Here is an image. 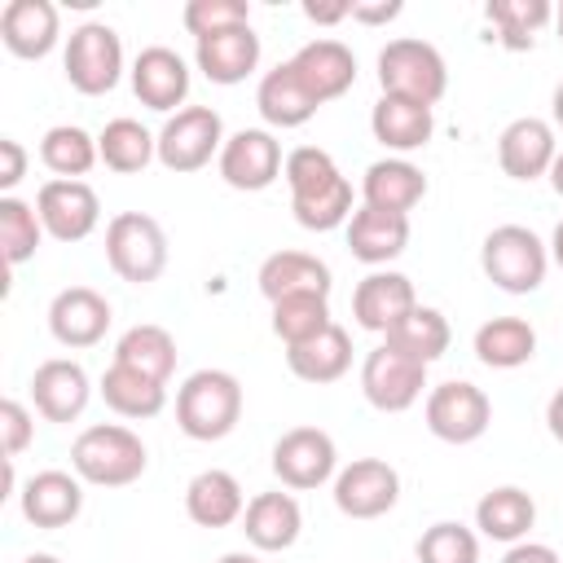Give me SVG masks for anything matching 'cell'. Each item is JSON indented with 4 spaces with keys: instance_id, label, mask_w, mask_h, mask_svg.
<instances>
[{
    "instance_id": "cell-5",
    "label": "cell",
    "mask_w": 563,
    "mask_h": 563,
    "mask_svg": "<svg viewBox=\"0 0 563 563\" xmlns=\"http://www.w3.org/2000/svg\"><path fill=\"white\" fill-rule=\"evenodd\" d=\"M106 260L132 286L158 282L163 268H167V233H163V224L154 216H145V211H119L106 224Z\"/></svg>"
},
{
    "instance_id": "cell-4",
    "label": "cell",
    "mask_w": 563,
    "mask_h": 563,
    "mask_svg": "<svg viewBox=\"0 0 563 563\" xmlns=\"http://www.w3.org/2000/svg\"><path fill=\"white\" fill-rule=\"evenodd\" d=\"M378 88L387 97H409V101L435 106L449 88V66L435 44H427L418 35H400L378 48Z\"/></svg>"
},
{
    "instance_id": "cell-32",
    "label": "cell",
    "mask_w": 563,
    "mask_h": 563,
    "mask_svg": "<svg viewBox=\"0 0 563 563\" xmlns=\"http://www.w3.org/2000/svg\"><path fill=\"white\" fill-rule=\"evenodd\" d=\"M286 365H290V374L303 378V383H339V378L352 369V334L334 321V325L321 330L317 339L286 347Z\"/></svg>"
},
{
    "instance_id": "cell-28",
    "label": "cell",
    "mask_w": 563,
    "mask_h": 563,
    "mask_svg": "<svg viewBox=\"0 0 563 563\" xmlns=\"http://www.w3.org/2000/svg\"><path fill=\"white\" fill-rule=\"evenodd\" d=\"M422 198H427V176H422L418 163H409V158H378V163L365 167V180H361V202L365 207L409 216Z\"/></svg>"
},
{
    "instance_id": "cell-48",
    "label": "cell",
    "mask_w": 563,
    "mask_h": 563,
    "mask_svg": "<svg viewBox=\"0 0 563 563\" xmlns=\"http://www.w3.org/2000/svg\"><path fill=\"white\" fill-rule=\"evenodd\" d=\"M501 563H563V559H559V550L545 545V541H515V545L501 554Z\"/></svg>"
},
{
    "instance_id": "cell-36",
    "label": "cell",
    "mask_w": 563,
    "mask_h": 563,
    "mask_svg": "<svg viewBox=\"0 0 563 563\" xmlns=\"http://www.w3.org/2000/svg\"><path fill=\"white\" fill-rule=\"evenodd\" d=\"M40 163L57 180H79L101 163V150H97V136L84 132L79 123H57L40 136Z\"/></svg>"
},
{
    "instance_id": "cell-17",
    "label": "cell",
    "mask_w": 563,
    "mask_h": 563,
    "mask_svg": "<svg viewBox=\"0 0 563 563\" xmlns=\"http://www.w3.org/2000/svg\"><path fill=\"white\" fill-rule=\"evenodd\" d=\"M559 154V141H554V123L537 119V114H519L501 128L497 136V163L510 180H541L550 176V163Z\"/></svg>"
},
{
    "instance_id": "cell-56",
    "label": "cell",
    "mask_w": 563,
    "mask_h": 563,
    "mask_svg": "<svg viewBox=\"0 0 563 563\" xmlns=\"http://www.w3.org/2000/svg\"><path fill=\"white\" fill-rule=\"evenodd\" d=\"M554 26H559V40H563V4L554 9Z\"/></svg>"
},
{
    "instance_id": "cell-10",
    "label": "cell",
    "mask_w": 563,
    "mask_h": 563,
    "mask_svg": "<svg viewBox=\"0 0 563 563\" xmlns=\"http://www.w3.org/2000/svg\"><path fill=\"white\" fill-rule=\"evenodd\" d=\"M273 475L282 479V488L308 493L321 488L339 475V449L334 435L321 427H290L277 435L273 444Z\"/></svg>"
},
{
    "instance_id": "cell-16",
    "label": "cell",
    "mask_w": 563,
    "mask_h": 563,
    "mask_svg": "<svg viewBox=\"0 0 563 563\" xmlns=\"http://www.w3.org/2000/svg\"><path fill=\"white\" fill-rule=\"evenodd\" d=\"M132 92L141 106L158 110V114H176L185 110V97H189V66L176 48L167 44H150L136 53L132 62Z\"/></svg>"
},
{
    "instance_id": "cell-40",
    "label": "cell",
    "mask_w": 563,
    "mask_h": 563,
    "mask_svg": "<svg viewBox=\"0 0 563 563\" xmlns=\"http://www.w3.org/2000/svg\"><path fill=\"white\" fill-rule=\"evenodd\" d=\"M40 242H44V220H40V211H35L31 202L4 194V198H0V251H4V260H9L13 268L26 264V260L40 251Z\"/></svg>"
},
{
    "instance_id": "cell-23",
    "label": "cell",
    "mask_w": 563,
    "mask_h": 563,
    "mask_svg": "<svg viewBox=\"0 0 563 563\" xmlns=\"http://www.w3.org/2000/svg\"><path fill=\"white\" fill-rule=\"evenodd\" d=\"M255 110L268 128H303L321 101L308 92V84L299 79V70L290 62H277L273 70L260 75V88H255Z\"/></svg>"
},
{
    "instance_id": "cell-2",
    "label": "cell",
    "mask_w": 563,
    "mask_h": 563,
    "mask_svg": "<svg viewBox=\"0 0 563 563\" xmlns=\"http://www.w3.org/2000/svg\"><path fill=\"white\" fill-rule=\"evenodd\" d=\"M242 383L229 369H194L180 387H176V427L189 440H224L233 435V427L242 422Z\"/></svg>"
},
{
    "instance_id": "cell-3",
    "label": "cell",
    "mask_w": 563,
    "mask_h": 563,
    "mask_svg": "<svg viewBox=\"0 0 563 563\" xmlns=\"http://www.w3.org/2000/svg\"><path fill=\"white\" fill-rule=\"evenodd\" d=\"M479 268L506 295H532L550 273V246L528 224H497L479 246Z\"/></svg>"
},
{
    "instance_id": "cell-26",
    "label": "cell",
    "mask_w": 563,
    "mask_h": 563,
    "mask_svg": "<svg viewBox=\"0 0 563 563\" xmlns=\"http://www.w3.org/2000/svg\"><path fill=\"white\" fill-rule=\"evenodd\" d=\"M242 532L255 550L264 554H277V550H290L303 532V510L290 493H255L242 510Z\"/></svg>"
},
{
    "instance_id": "cell-20",
    "label": "cell",
    "mask_w": 563,
    "mask_h": 563,
    "mask_svg": "<svg viewBox=\"0 0 563 563\" xmlns=\"http://www.w3.org/2000/svg\"><path fill=\"white\" fill-rule=\"evenodd\" d=\"M22 519L35 528H66L84 510V479L75 471H40L18 493Z\"/></svg>"
},
{
    "instance_id": "cell-11",
    "label": "cell",
    "mask_w": 563,
    "mask_h": 563,
    "mask_svg": "<svg viewBox=\"0 0 563 563\" xmlns=\"http://www.w3.org/2000/svg\"><path fill=\"white\" fill-rule=\"evenodd\" d=\"M216 167H220V180H224L229 189L260 194V189H268V185L282 176L286 154H282V141H277L268 128H242V132H233V136L224 141Z\"/></svg>"
},
{
    "instance_id": "cell-39",
    "label": "cell",
    "mask_w": 563,
    "mask_h": 563,
    "mask_svg": "<svg viewBox=\"0 0 563 563\" xmlns=\"http://www.w3.org/2000/svg\"><path fill=\"white\" fill-rule=\"evenodd\" d=\"M330 325H334V317H330V299L325 295H290V299L273 303V334L286 347L308 343Z\"/></svg>"
},
{
    "instance_id": "cell-37",
    "label": "cell",
    "mask_w": 563,
    "mask_h": 563,
    "mask_svg": "<svg viewBox=\"0 0 563 563\" xmlns=\"http://www.w3.org/2000/svg\"><path fill=\"white\" fill-rule=\"evenodd\" d=\"M449 339H453V330H449L444 312H440V308H427V303H418L409 317H400V321L383 334V343H391L396 352H405V356H413V361H422V365L440 361V356L449 352Z\"/></svg>"
},
{
    "instance_id": "cell-54",
    "label": "cell",
    "mask_w": 563,
    "mask_h": 563,
    "mask_svg": "<svg viewBox=\"0 0 563 563\" xmlns=\"http://www.w3.org/2000/svg\"><path fill=\"white\" fill-rule=\"evenodd\" d=\"M216 563H260L255 554H246V550H229V554H220Z\"/></svg>"
},
{
    "instance_id": "cell-24",
    "label": "cell",
    "mask_w": 563,
    "mask_h": 563,
    "mask_svg": "<svg viewBox=\"0 0 563 563\" xmlns=\"http://www.w3.org/2000/svg\"><path fill=\"white\" fill-rule=\"evenodd\" d=\"M405 246H409V216L378 211V207H365V202L352 211V220H347V251L361 264L383 268L396 255H405Z\"/></svg>"
},
{
    "instance_id": "cell-50",
    "label": "cell",
    "mask_w": 563,
    "mask_h": 563,
    "mask_svg": "<svg viewBox=\"0 0 563 563\" xmlns=\"http://www.w3.org/2000/svg\"><path fill=\"white\" fill-rule=\"evenodd\" d=\"M545 427H550V435L563 444V387L550 396V405H545Z\"/></svg>"
},
{
    "instance_id": "cell-29",
    "label": "cell",
    "mask_w": 563,
    "mask_h": 563,
    "mask_svg": "<svg viewBox=\"0 0 563 563\" xmlns=\"http://www.w3.org/2000/svg\"><path fill=\"white\" fill-rule=\"evenodd\" d=\"M246 510V493L238 484V475L211 466V471H198L189 484H185V515L198 523V528H229L238 523Z\"/></svg>"
},
{
    "instance_id": "cell-45",
    "label": "cell",
    "mask_w": 563,
    "mask_h": 563,
    "mask_svg": "<svg viewBox=\"0 0 563 563\" xmlns=\"http://www.w3.org/2000/svg\"><path fill=\"white\" fill-rule=\"evenodd\" d=\"M0 435H4V457L13 462L18 453H26V444L35 440V418L22 400H0Z\"/></svg>"
},
{
    "instance_id": "cell-51",
    "label": "cell",
    "mask_w": 563,
    "mask_h": 563,
    "mask_svg": "<svg viewBox=\"0 0 563 563\" xmlns=\"http://www.w3.org/2000/svg\"><path fill=\"white\" fill-rule=\"evenodd\" d=\"M550 189L563 198V150L554 154V163H550Z\"/></svg>"
},
{
    "instance_id": "cell-35",
    "label": "cell",
    "mask_w": 563,
    "mask_h": 563,
    "mask_svg": "<svg viewBox=\"0 0 563 563\" xmlns=\"http://www.w3.org/2000/svg\"><path fill=\"white\" fill-rule=\"evenodd\" d=\"M97 391L119 418H154L167 405V383H154V378H145V374H136V369H128L119 361L101 374Z\"/></svg>"
},
{
    "instance_id": "cell-8",
    "label": "cell",
    "mask_w": 563,
    "mask_h": 563,
    "mask_svg": "<svg viewBox=\"0 0 563 563\" xmlns=\"http://www.w3.org/2000/svg\"><path fill=\"white\" fill-rule=\"evenodd\" d=\"M422 418H427V431L444 444H475L488 422H493V400L484 387L466 383V378H449L440 387L427 391V405H422Z\"/></svg>"
},
{
    "instance_id": "cell-43",
    "label": "cell",
    "mask_w": 563,
    "mask_h": 563,
    "mask_svg": "<svg viewBox=\"0 0 563 563\" xmlns=\"http://www.w3.org/2000/svg\"><path fill=\"white\" fill-rule=\"evenodd\" d=\"M282 176H286V185H290V198H303V194H317V189L334 185L343 172H339V163H334L321 145H295V150L286 154Z\"/></svg>"
},
{
    "instance_id": "cell-1",
    "label": "cell",
    "mask_w": 563,
    "mask_h": 563,
    "mask_svg": "<svg viewBox=\"0 0 563 563\" xmlns=\"http://www.w3.org/2000/svg\"><path fill=\"white\" fill-rule=\"evenodd\" d=\"M145 440L119 422H92L70 444V471L92 488H128L145 475Z\"/></svg>"
},
{
    "instance_id": "cell-12",
    "label": "cell",
    "mask_w": 563,
    "mask_h": 563,
    "mask_svg": "<svg viewBox=\"0 0 563 563\" xmlns=\"http://www.w3.org/2000/svg\"><path fill=\"white\" fill-rule=\"evenodd\" d=\"M400 501V475L383 457H352L334 475V506L347 519H378Z\"/></svg>"
},
{
    "instance_id": "cell-55",
    "label": "cell",
    "mask_w": 563,
    "mask_h": 563,
    "mask_svg": "<svg viewBox=\"0 0 563 563\" xmlns=\"http://www.w3.org/2000/svg\"><path fill=\"white\" fill-rule=\"evenodd\" d=\"M22 563H62V559H57V554H26Z\"/></svg>"
},
{
    "instance_id": "cell-30",
    "label": "cell",
    "mask_w": 563,
    "mask_h": 563,
    "mask_svg": "<svg viewBox=\"0 0 563 563\" xmlns=\"http://www.w3.org/2000/svg\"><path fill=\"white\" fill-rule=\"evenodd\" d=\"M532 523H537V501H532V493H523V488H515V484L488 488V493L475 501V528H479L488 541H501V545L528 541Z\"/></svg>"
},
{
    "instance_id": "cell-13",
    "label": "cell",
    "mask_w": 563,
    "mask_h": 563,
    "mask_svg": "<svg viewBox=\"0 0 563 563\" xmlns=\"http://www.w3.org/2000/svg\"><path fill=\"white\" fill-rule=\"evenodd\" d=\"M35 211L44 220V233L57 242H84L101 224V198L88 180H44L35 194Z\"/></svg>"
},
{
    "instance_id": "cell-44",
    "label": "cell",
    "mask_w": 563,
    "mask_h": 563,
    "mask_svg": "<svg viewBox=\"0 0 563 563\" xmlns=\"http://www.w3.org/2000/svg\"><path fill=\"white\" fill-rule=\"evenodd\" d=\"M180 22L194 40H202V35H216V31H229V26H246L251 4L246 0H189L180 9Z\"/></svg>"
},
{
    "instance_id": "cell-6",
    "label": "cell",
    "mask_w": 563,
    "mask_h": 563,
    "mask_svg": "<svg viewBox=\"0 0 563 563\" xmlns=\"http://www.w3.org/2000/svg\"><path fill=\"white\" fill-rule=\"evenodd\" d=\"M66 84L84 97H101L123 75V40L110 22H79L62 48Z\"/></svg>"
},
{
    "instance_id": "cell-41",
    "label": "cell",
    "mask_w": 563,
    "mask_h": 563,
    "mask_svg": "<svg viewBox=\"0 0 563 563\" xmlns=\"http://www.w3.org/2000/svg\"><path fill=\"white\" fill-rule=\"evenodd\" d=\"M290 211H295V220H299L303 229H312V233H330V229L347 224L352 211H356V207H352V180L339 176L334 185H325V189H317V194L290 198Z\"/></svg>"
},
{
    "instance_id": "cell-34",
    "label": "cell",
    "mask_w": 563,
    "mask_h": 563,
    "mask_svg": "<svg viewBox=\"0 0 563 563\" xmlns=\"http://www.w3.org/2000/svg\"><path fill=\"white\" fill-rule=\"evenodd\" d=\"M114 361L128 365V369H136V374H145V378H154V383H167L176 374V339L163 325L141 321V325H132V330L119 334Z\"/></svg>"
},
{
    "instance_id": "cell-27",
    "label": "cell",
    "mask_w": 563,
    "mask_h": 563,
    "mask_svg": "<svg viewBox=\"0 0 563 563\" xmlns=\"http://www.w3.org/2000/svg\"><path fill=\"white\" fill-rule=\"evenodd\" d=\"M369 132L378 145L396 150V154H409V150H422L435 132V114L431 106L422 101H409V97H378L374 110H369Z\"/></svg>"
},
{
    "instance_id": "cell-9",
    "label": "cell",
    "mask_w": 563,
    "mask_h": 563,
    "mask_svg": "<svg viewBox=\"0 0 563 563\" xmlns=\"http://www.w3.org/2000/svg\"><path fill=\"white\" fill-rule=\"evenodd\" d=\"M427 387V365L396 352L391 343H378L365 352L361 361V396L378 409V413H405L422 400Z\"/></svg>"
},
{
    "instance_id": "cell-25",
    "label": "cell",
    "mask_w": 563,
    "mask_h": 563,
    "mask_svg": "<svg viewBox=\"0 0 563 563\" xmlns=\"http://www.w3.org/2000/svg\"><path fill=\"white\" fill-rule=\"evenodd\" d=\"M255 282H260V295L268 303L290 299V295H325L330 299V286H334L330 264L317 260V255H308V251H273L260 264Z\"/></svg>"
},
{
    "instance_id": "cell-15",
    "label": "cell",
    "mask_w": 563,
    "mask_h": 563,
    "mask_svg": "<svg viewBox=\"0 0 563 563\" xmlns=\"http://www.w3.org/2000/svg\"><path fill=\"white\" fill-rule=\"evenodd\" d=\"M110 321H114L110 299L92 286H66L48 303V334L62 347H97L106 339Z\"/></svg>"
},
{
    "instance_id": "cell-53",
    "label": "cell",
    "mask_w": 563,
    "mask_h": 563,
    "mask_svg": "<svg viewBox=\"0 0 563 563\" xmlns=\"http://www.w3.org/2000/svg\"><path fill=\"white\" fill-rule=\"evenodd\" d=\"M550 114H554V128H563V79H559V88L550 97Z\"/></svg>"
},
{
    "instance_id": "cell-33",
    "label": "cell",
    "mask_w": 563,
    "mask_h": 563,
    "mask_svg": "<svg viewBox=\"0 0 563 563\" xmlns=\"http://www.w3.org/2000/svg\"><path fill=\"white\" fill-rule=\"evenodd\" d=\"M97 150H101V163H106L110 172L136 176V172H145V167L158 158V136H154L145 123L119 114V119H110V123L97 132Z\"/></svg>"
},
{
    "instance_id": "cell-42",
    "label": "cell",
    "mask_w": 563,
    "mask_h": 563,
    "mask_svg": "<svg viewBox=\"0 0 563 563\" xmlns=\"http://www.w3.org/2000/svg\"><path fill=\"white\" fill-rule=\"evenodd\" d=\"M413 554L418 563H479V537L466 523L440 519L418 537Z\"/></svg>"
},
{
    "instance_id": "cell-49",
    "label": "cell",
    "mask_w": 563,
    "mask_h": 563,
    "mask_svg": "<svg viewBox=\"0 0 563 563\" xmlns=\"http://www.w3.org/2000/svg\"><path fill=\"white\" fill-rule=\"evenodd\" d=\"M400 13H405L400 0H383V4H356L352 0V22H365V26H383V22L400 18Z\"/></svg>"
},
{
    "instance_id": "cell-19",
    "label": "cell",
    "mask_w": 563,
    "mask_h": 563,
    "mask_svg": "<svg viewBox=\"0 0 563 563\" xmlns=\"http://www.w3.org/2000/svg\"><path fill=\"white\" fill-rule=\"evenodd\" d=\"M0 40L13 57L40 62L62 40V13L53 0H9L0 9Z\"/></svg>"
},
{
    "instance_id": "cell-7",
    "label": "cell",
    "mask_w": 563,
    "mask_h": 563,
    "mask_svg": "<svg viewBox=\"0 0 563 563\" xmlns=\"http://www.w3.org/2000/svg\"><path fill=\"white\" fill-rule=\"evenodd\" d=\"M224 119L211 106H185L176 114H167V123L158 128V163L176 176L185 172H202L211 158H220L224 150Z\"/></svg>"
},
{
    "instance_id": "cell-46",
    "label": "cell",
    "mask_w": 563,
    "mask_h": 563,
    "mask_svg": "<svg viewBox=\"0 0 563 563\" xmlns=\"http://www.w3.org/2000/svg\"><path fill=\"white\" fill-rule=\"evenodd\" d=\"M22 176H26V150H22V141L0 136V189L13 194L22 185Z\"/></svg>"
},
{
    "instance_id": "cell-22",
    "label": "cell",
    "mask_w": 563,
    "mask_h": 563,
    "mask_svg": "<svg viewBox=\"0 0 563 563\" xmlns=\"http://www.w3.org/2000/svg\"><path fill=\"white\" fill-rule=\"evenodd\" d=\"M290 66L299 70V79L308 84V92H312L321 106L334 101V97H343V92L356 84V57H352V48H347L343 40H330V35L308 40V44L290 57Z\"/></svg>"
},
{
    "instance_id": "cell-14",
    "label": "cell",
    "mask_w": 563,
    "mask_h": 563,
    "mask_svg": "<svg viewBox=\"0 0 563 563\" xmlns=\"http://www.w3.org/2000/svg\"><path fill=\"white\" fill-rule=\"evenodd\" d=\"M31 400L44 422H75L92 400V378L70 356H48L31 374Z\"/></svg>"
},
{
    "instance_id": "cell-18",
    "label": "cell",
    "mask_w": 563,
    "mask_h": 563,
    "mask_svg": "<svg viewBox=\"0 0 563 563\" xmlns=\"http://www.w3.org/2000/svg\"><path fill=\"white\" fill-rule=\"evenodd\" d=\"M418 308V295H413V282L396 268H374L356 282L352 290V317L361 330L369 334H387L400 317H409Z\"/></svg>"
},
{
    "instance_id": "cell-52",
    "label": "cell",
    "mask_w": 563,
    "mask_h": 563,
    "mask_svg": "<svg viewBox=\"0 0 563 563\" xmlns=\"http://www.w3.org/2000/svg\"><path fill=\"white\" fill-rule=\"evenodd\" d=\"M550 260L563 268V220L554 224V233H550Z\"/></svg>"
},
{
    "instance_id": "cell-47",
    "label": "cell",
    "mask_w": 563,
    "mask_h": 563,
    "mask_svg": "<svg viewBox=\"0 0 563 563\" xmlns=\"http://www.w3.org/2000/svg\"><path fill=\"white\" fill-rule=\"evenodd\" d=\"M303 18L317 26H334V22L352 18V0H303Z\"/></svg>"
},
{
    "instance_id": "cell-38",
    "label": "cell",
    "mask_w": 563,
    "mask_h": 563,
    "mask_svg": "<svg viewBox=\"0 0 563 563\" xmlns=\"http://www.w3.org/2000/svg\"><path fill=\"white\" fill-rule=\"evenodd\" d=\"M484 18L497 26V44L510 53H528L537 44V31L554 22L550 0H488Z\"/></svg>"
},
{
    "instance_id": "cell-21",
    "label": "cell",
    "mask_w": 563,
    "mask_h": 563,
    "mask_svg": "<svg viewBox=\"0 0 563 563\" xmlns=\"http://www.w3.org/2000/svg\"><path fill=\"white\" fill-rule=\"evenodd\" d=\"M194 62H198V70H202L211 84L233 88V84H242V79L260 66V35H255L251 22H246V26L216 31V35H202V40L194 44Z\"/></svg>"
},
{
    "instance_id": "cell-31",
    "label": "cell",
    "mask_w": 563,
    "mask_h": 563,
    "mask_svg": "<svg viewBox=\"0 0 563 563\" xmlns=\"http://www.w3.org/2000/svg\"><path fill=\"white\" fill-rule=\"evenodd\" d=\"M479 365L488 369H519L537 356V330L523 317H488L471 339Z\"/></svg>"
}]
</instances>
